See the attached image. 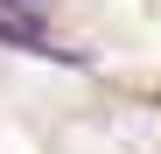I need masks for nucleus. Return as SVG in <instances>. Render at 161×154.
Segmentation results:
<instances>
[{"instance_id": "nucleus-1", "label": "nucleus", "mask_w": 161, "mask_h": 154, "mask_svg": "<svg viewBox=\"0 0 161 154\" xmlns=\"http://www.w3.org/2000/svg\"><path fill=\"white\" fill-rule=\"evenodd\" d=\"M0 49H14V56H35V63H56V70H91V63H98L91 49L56 42L42 21H14V14H0Z\"/></svg>"}, {"instance_id": "nucleus-2", "label": "nucleus", "mask_w": 161, "mask_h": 154, "mask_svg": "<svg viewBox=\"0 0 161 154\" xmlns=\"http://www.w3.org/2000/svg\"><path fill=\"white\" fill-rule=\"evenodd\" d=\"M0 14H14V21H42V28H49L56 0H0Z\"/></svg>"}]
</instances>
